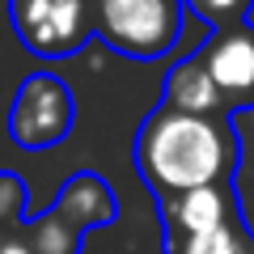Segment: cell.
I'll return each mask as SVG.
<instances>
[{"mask_svg":"<svg viewBox=\"0 0 254 254\" xmlns=\"http://www.w3.org/2000/svg\"><path fill=\"white\" fill-rule=\"evenodd\" d=\"M233 161L237 136L229 115H187L161 102L136 131V170L161 199L220 187Z\"/></svg>","mask_w":254,"mask_h":254,"instance_id":"1","label":"cell"},{"mask_svg":"<svg viewBox=\"0 0 254 254\" xmlns=\"http://www.w3.org/2000/svg\"><path fill=\"white\" fill-rule=\"evenodd\" d=\"M93 34L127 60H161L182 34V0H93Z\"/></svg>","mask_w":254,"mask_h":254,"instance_id":"2","label":"cell"},{"mask_svg":"<svg viewBox=\"0 0 254 254\" xmlns=\"http://www.w3.org/2000/svg\"><path fill=\"white\" fill-rule=\"evenodd\" d=\"M9 26L38 60H68L93 38V0H9Z\"/></svg>","mask_w":254,"mask_h":254,"instance_id":"3","label":"cell"},{"mask_svg":"<svg viewBox=\"0 0 254 254\" xmlns=\"http://www.w3.org/2000/svg\"><path fill=\"white\" fill-rule=\"evenodd\" d=\"M72 131V93L55 72H30L17 85L9 106V136L17 148L38 153V148L60 144Z\"/></svg>","mask_w":254,"mask_h":254,"instance_id":"4","label":"cell"},{"mask_svg":"<svg viewBox=\"0 0 254 254\" xmlns=\"http://www.w3.org/2000/svg\"><path fill=\"white\" fill-rule=\"evenodd\" d=\"M195 60H199L203 72L212 76L225 110L254 106V26L250 21L212 30V34L199 43Z\"/></svg>","mask_w":254,"mask_h":254,"instance_id":"5","label":"cell"},{"mask_svg":"<svg viewBox=\"0 0 254 254\" xmlns=\"http://www.w3.org/2000/svg\"><path fill=\"white\" fill-rule=\"evenodd\" d=\"M165 225H170V237H190V233H208V229L233 225V195L229 187H199L187 190V195H170L161 199Z\"/></svg>","mask_w":254,"mask_h":254,"instance_id":"6","label":"cell"},{"mask_svg":"<svg viewBox=\"0 0 254 254\" xmlns=\"http://www.w3.org/2000/svg\"><path fill=\"white\" fill-rule=\"evenodd\" d=\"M55 212H60L68 225L76 229V233H85V229H98V225H110L115 220V195H110V187L98 178V174L81 170L72 174V178L60 187V199H55Z\"/></svg>","mask_w":254,"mask_h":254,"instance_id":"7","label":"cell"},{"mask_svg":"<svg viewBox=\"0 0 254 254\" xmlns=\"http://www.w3.org/2000/svg\"><path fill=\"white\" fill-rule=\"evenodd\" d=\"M161 102L174 106V110H187V115H229L220 93H216V85H212V76L203 72V64L195 55H187L182 64H174L170 72H165Z\"/></svg>","mask_w":254,"mask_h":254,"instance_id":"8","label":"cell"},{"mask_svg":"<svg viewBox=\"0 0 254 254\" xmlns=\"http://www.w3.org/2000/svg\"><path fill=\"white\" fill-rule=\"evenodd\" d=\"M26 237H30V250H34V254H76V250H81V233H76L55 208L47 212V216L30 220Z\"/></svg>","mask_w":254,"mask_h":254,"instance_id":"9","label":"cell"},{"mask_svg":"<svg viewBox=\"0 0 254 254\" xmlns=\"http://www.w3.org/2000/svg\"><path fill=\"white\" fill-rule=\"evenodd\" d=\"M174 254H254V246L237 225H220L208 233L174 237Z\"/></svg>","mask_w":254,"mask_h":254,"instance_id":"10","label":"cell"},{"mask_svg":"<svg viewBox=\"0 0 254 254\" xmlns=\"http://www.w3.org/2000/svg\"><path fill=\"white\" fill-rule=\"evenodd\" d=\"M182 4H187L208 30L242 26V21L250 17V9H254V0H182Z\"/></svg>","mask_w":254,"mask_h":254,"instance_id":"11","label":"cell"},{"mask_svg":"<svg viewBox=\"0 0 254 254\" xmlns=\"http://www.w3.org/2000/svg\"><path fill=\"white\" fill-rule=\"evenodd\" d=\"M26 208V182L17 174H0V229H17Z\"/></svg>","mask_w":254,"mask_h":254,"instance_id":"12","label":"cell"},{"mask_svg":"<svg viewBox=\"0 0 254 254\" xmlns=\"http://www.w3.org/2000/svg\"><path fill=\"white\" fill-rule=\"evenodd\" d=\"M0 254H34L30 250V237H26V225L0 229Z\"/></svg>","mask_w":254,"mask_h":254,"instance_id":"13","label":"cell"}]
</instances>
